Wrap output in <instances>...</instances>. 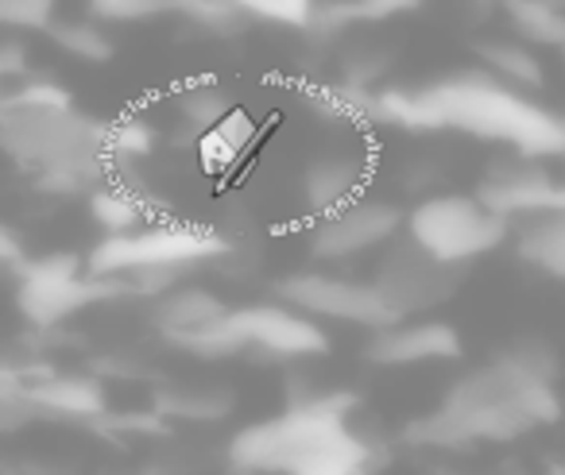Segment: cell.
Wrapping results in <instances>:
<instances>
[{
	"mask_svg": "<svg viewBox=\"0 0 565 475\" xmlns=\"http://www.w3.org/2000/svg\"><path fill=\"white\" fill-rule=\"evenodd\" d=\"M89 217L102 233H128L148 225V197L125 182H94L89 186Z\"/></svg>",
	"mask_w": 565,
	"mask_h": 475,
	"instance_id": "19",
	"label": "cell"
},
{
	"mask_svg": "<svg viewBox=\"0 0 565 475\" xmlns=\"http://www.w3.org/2000/svg\"><path fill=\"white\" fill-rule=\"evenodd\" d=\"M28 398L35 402V410H47L74 421H97L109 413V395H105L102 379L82 371L28 375Z\"/></svg>",
	"mask_w": 565,
	"mask_h": 475,
	"instance_id": "15",
	"label": "cell"
},
{
	"mask_svg": "<svg viewBox=\"0 0 565 475\" xmlns=\"http://www.w3.org/2000/svg\"><path fill=\"white\" fill-rule=\"evenodd\" d=\"M236 240L210 225L194 220H156L128 228V233H105L97 248H89L86 271L102 279H120L132 271H190L198 263H221Z\"/></svg>",
	"mask_w": 565,
	"mask_h": 475,
	"instance_id": "5",
	"label": "cell"
},
{
	"mask_svg": "<svg viewBox=\"0 0 565 475\" xmlns=\"http://www.w3.org/2000/svg\"><path fill=\"white\" fill-rule=\"evenodd\" d=\"M58 0H0V28L17 32H47Z\"/></svg>",
	"mask_w": 565,
	"mask_h": 475,
	"instance_id": "28",
	"label": "cell"
},
{
	"mask_svg": "<svg viewBox=\"0 0 565 475\" xmlns=\"http://www.w3.org/2000/svg\"><path fill=\"white\" fill-rule=\"evenodd\" d=\"M0 105H71V94H66L63 86H55V82H28V86H20L17 94H4L0 97Z\"/></svg>",
	"mask_w": 565,
	"mask_h": 475,
	"instance_id": "31",
	"label": "cell"
},
{
	"mask_svg": "<svg viewBox=\"0 0 565 475\" xmlns=\"http://www.w3.org/2000/svg\"><path fill=\"white\" fill-rule=\"evenodd\" d=\"M519 40L534 47H565V9L550 0H500Z\"/></svg>",
	"mask_w": 565,
	"mask_h": 475,
	"instance_id": "21",
	"label": "cell"
},
{
	"mask_svg": "<svg viewBox=\"0 0 565 475\" xmlns=\"http://www.w3.org/2000/svg\"><path fill=\"white\" fill-rule=\"evenodd\" d=\"M562 71H565V47H562Z\"/></svg>",
	"mask_w": 565,
	"mask_h": 475,
	"instance_id": "35",
	"label": "cell"
},
{
	"mask_svg": "<svg viewBox=\"0 0 565 475\" xmlns=\"http://www.w3.org/2000/svg\"><path fill=\"white\" fill-rule=\"evenodd\" d=\"M35 402L28 398V390L20 387H0V433H17L32 421Z\"/></svg>",
	"mask_w": 565,
	"mask_h": 475,
	"instance_id": "29",
	"label": "cell"
},
{
	"mask_svg": "<svg viewBox=\"0 0 565 475\" xmlns=\"http://www.w3.org/2000/svg\"><path fill=\"white\" fill-rule=\"evenodd\" d=\"M256 140H259L256 117H252L248 109H241V105H233L217 125L198 132V143H194L198 166H202L210 179H225V174H233L236 166L244 163V155L256 148Z\"/></svg>",
	"mask_w": 565,
	"mask_h": 475,
	"instance_id": "17",
	"label": "cell"
},
{
	"mask_svg": "<svg viewBox=\"0 0 565 475\" xmlns=\"http://www.w3.org/2000/svg\"><path fill=\"white\" fill-rule=\"evenodd\" d=\"M461 356V333L449 321H418L399 317L384 328H372V341L364 359L376 367H418V364H446Z\"/></svg>",
	"mask_w": 565,
	"mask_h": 475,
	"instance_id": "14",
	"label": "cell"
},
{
	"mask_svg": "<svg viewBox=\"0 0 565 475\" xmlns=\"http://www.w3.org/2000/svg\"><path fill=\"white\" fill-rule=\"evenodd\" d=\"M477 194L492 205L503 217H531V213L546 209H565V182H557L554 174L542 166V159L534 155H511L495 159L488 166L484 182L477 186Z\"/></svg>",
	"mask_w": 565,
	"mask_h": 475,
	"instance_id": "13",
	"label": "cell"
},
{
	"mask_svg": "<svg viewBox=\"0 0 565 475\" xmlns=\"http://www.w3.org/2000/svg\"><path fill=\"white\" fill-rule=\"evenodd\" d=\"M244 12V20H259V24H279L291 32H310L322 0H233Z\"/></svg>",
	"mask_w": 565,
	"mask_h": 475,
	"instance_id": "25",
	"label": "cell"
},
{
	"mask_svg": "<svg viewBox=\"0 0 565 475\" xmlns=\"http://www.w3.org/2000/svg\"><path fill=\"white\" fill-rule=\"evenodd\" d=\"M369 120L411 132H465L519 155L565 159V112L539 105L526 89L488 66L457 71L415 89H372Z\"/></svg>",
	"mask_w": 565,
	"mask_h": 475,
	"instance_id": "1",
	"label": "cell"
},
{
	"mask_svg": "<svg viewBox=\"0 0 565 475\" xmlns=\"http://www.w3.org/2000/svg\"><path fill=\"white\" fill-rule=\"evenodd\" d=\"M461 279H465V267L430 256L407 233H399L387 244L384 259H380L376 274H372L380 294L387 298V305L399 317H418V313L438 310L441 302H449L457 294Z\"/></svg>",
	"mask_w": 565,
	"mask_h": 475,
	"instance_id": "10",
	"label": "cell"
},
{
	"mask_svg": "<svg viewBox=\"0 0 565 475\" xmlns=\"http://www.w3.org/2000/svg\"><path fill=\"white\" fill-rule=\"evenodd\" d=\"M105 128L74 105H0V148L47 194H78L102 182Z\"/></svg>",
	"mask_w": 565,
	"mask_h": 475,
	"instance_id": "4",
	"label": "cell"
},
{
	"mask_svg": "<svg viewBox=\"0 0 565 475\" xmlns=\"http://www.w3.org/2000/svg\"><path fill=\"white\" fill-rule=\"evenodd\" d=\"M236 328H241L244 352H259L267 359L282 364H299L330 352V336L318 325V317L295 310L291 302H256L236 310Z\"/></svg>",
	"mask_w": 565,
	"mask_h": 475,
	"instance_id": "11",
	"label": "cell"
},
{
	"mask_svg": "<svg viewBox=\"0 0 565 475\" xmlns=\"http://www.w3.org/2000/svg\"><path fill=\"white\" fill-rule=\"evenodd\" d=\"M24 244L17 240V236L9 233V228L0 225V267H20L24 263Z\"/></svg>",
	"mask_w": 565,
	"mask_h": 475,
	"instance_id": "32",
	"label": "cell"
},
{
	"mask_svg": "<svg viewBox=\"0 0 565 475\" xmlns=\"http://www.w3.org/2000/svg\"><path fill=\"white\" fill-rule=\"evenodd\" d=\"M86 9L102 24H143L171 12V0H86Z\"/></svg>",
	"mask_w": 565,
	"mask_h": 475,
	"instance_id": "26",
	"label": "cell"
},
{
	"mask_svg": "<svg viewBox=\"0 0 565 475\" xmlns=\"http://www.w3.org/2000/svg\"><path fill=\"white\" fill-rule=\"evenodd\" d=\"M353 395L291 398L279 418H264L228 441V464L236 472L282 475H361L376 467V449L349 425Z\"/></svg>",
	"mask_w": 565,
	"mask_h": 475,
	"instance_id": "2",
	"label": "cell"
},
{
	"mask_svg": "<svg viewBox=\"0 0 565 475\" xmlns=\"http://www.w3.org/2000/svg\"><path fill=\"white\" fill-rule=\"evenodd\" d=\"M17 305L35 328H58L74 313L89 310L97 302L120 298L125 287L117 279L86 271V259L78 256H43L24 259L17 267Z\"/></svg>",
	"mask_w": 565,
	"mask_h": 475,
	"instance_id": "7",
	"label": "cell"
},
{
	"mask_svg": "<svg viewBox=\"0 0 565 475\" xmlns=\"http://www.w3.org/2000/svg\"><path fill=\"white\" fill-rule=\"evenodd\" d=\"M47 35L51 43H55L63 55L78 58V63H109L113 55H117V43H113V35L105 32L102 20H51L47 24Z\"/></svg>",
	"mask_w": 565,
	"mask_h": 475,
	"instance_id": "22",
	"label": "cell"
},
{
	"mask_svg": "<svg viewBox=\"0 0 565 475\" xmlns=\"http://www.w3.org/2000/svg\"><path fill=\"white\" fill-rule=\"evenodd\" d=\"M407 225V213L392 202L380 197H356L345 209L318 217L315 233H310V256L322 263H341V259H356L364 251L387 248Z\"/></svg>",
	"mask_w": 565,
	"mask_h": 475,
	"instance_id": "12",
	"label": "cell"
},
{
	"mask_svg": "<svg viewBox=\"0 0 565 475\" xmlns=\"http://www.w3.org/2000/svg\"><path fill=\"white\" fill-rule=\"evenodd\" d=\"M480 63L488 66L492 74H500L503 82H511V86L526 89V94H539L542 86H546V71H542L539 55L531 51V43L526 40H492V43H480L477 47Z\"/></svg>",
	"mask_w": 565,
	"mask_h": 475,
	"instance_id": "20",
	"label": "cell"
},
{
	"mask_svg": "<svg viewBox=\"0 0 565 475\" xmlns=\"http://www.w3.org/2000/svg\"><path fill=\"white\" fill-rule=\"evenodd\" d=\"M403 233L446 263L469 267L511 236V217L495 213L480 194H434L407 213Z\"/></svg>",
	"mask_w": 565,
	"mask_h": 475,
	"instance_id": "6",
	"label": "cell"
},
{
	"mask_svg": "<svg viewBox=\"0 0 565 475\" xmlns=\"http://www.w3.org/2000/svg\"><path fill=\"white\" fill-rule=\"evenodd\" d=\"M557 418H562V398L554 379L526 371L511 352H503L495 364L457 379L438 410L415 421L407 433L418 444L457 449L472 441H515L526 429L550 425Z\"/></svg>",
	"mask_w": 565,
	"mask_h": 475,
	"instance_id": "3",
	"label": "cell"
},
{
	"mask_svg": "<svg viewBox=\"0 0 565 475\" xmlns=\"http://www.w3.org/2000/svg\"><path fill=\"white\" fill-rule=\"evenodd\" d=\"M156 410L167 418H182V421H217L233 410V398L225 390H194V387H179V390H163L156 398Z\"/></svg>",
	"mask_w": 565,
	"mask_h": 475,
	"instance_id": "24",
	"label": "cell"
},
{
	"mask_svg": "<svg viewBox=\"0 0 565 475\" xmlns=\"http://www.w3.org/2000/svg\"><path fill=\"white\" fill-rule=\"evenodd\" d=\"M275 298L291 302L295 310L310 313L318 321H338L353 328H384L399 321V313L387 305L372 279H345L330 271H295L275 282Z\"/></svg>",
	"mask_w": 565,
	"mask_h": 475,
	"instance_id": "9",
	"label": "cell"
},
{
	"mask_svg": "<svg viewBox=\"0 0 565 475\" xmlns=\"http://www.w3.org/2000/svg\"><path fill=\"white\" fill-rule=\"evenodd\" d=\"M12 74H24V51L17 43H0V82Z\"/></svg>",
	"mask_w": 565,
	"mask_h": 475,
	"instance_id": "33",
	"label": "cell"
},
{
	"mask_svg": "<svg viewBox=\"0 0 565 475\" xmlns=\"http://www.w3.org/2000/svg\"><path fill=\"white\" fill-rule=\"evenodd\" d=\"M550 4H557V9H565V0H550Z\"/></svg>",
	"mask_w": 565,
	"mask_h": 475,
	"instance_id": "34",
	"label": "cell"
},
{
	"mask_svg": "<svg viewBox=\"0 0 565 475\" xmlns=\"http://www.w3.org/2000/svg\"><path fill=\"white\" fill-rule=\"evenodd\" d=\"M515 251L534 271L565 282V209L523 217V228L515 233Z\"/></svg>",
	"mask_w": 565,
	"mask_h": 475,
	"instance_id": "18",
	"label": "cell"
},
{
	"mask_svg": "<svg viewBox=\"0 0 565 475\" xmlns=\"http://www.w3.org/2000/svg\"><path fill=\"white\" fill-rule=\"evenodd\" d=\"M151 328L171 348H182L202 359H221L244 352L233 305H225L213 290L186 279L151 298Z\"/></svg>",
	"mask_w": 565,
	"mask_h": 475,
	"instance_id": "8",
	"label": "cell"
},
{
	"mask_svg": "<svg viewBox=\"0 0 565 475\" xmlns=\"http://www.w3.org/2000/svg\"><path fill=\"white\" fill-rule=\"evenodd\" d=\"M426 0H349V12L356 20H392V17H407V12L423 9Z\"/></svg>",
	"mask_w": 565,
	"mask_h": 475,
	"instance_id": "30",
	"label": "cell"
},
{
	"mask_svg": "<svg viewBox=\"0 0 565 475\" xmlns=\"http://www.w3.org/2000/svg\"><path fill=\"white\" fill-rule=\"evenodd\" d=\"M151 148H156V132H151V125H143V120L128 117L105 128V151H109V155L143 159V155H151Z\"/></svg>",
	"mask_w": 565,
	"mask_h": 475,
	"instance_id": "27",
	"label": "cell"
},
{
	"mask_svg": "<svg viewBox=\"0 0 565 475\" xmlns=\"http://www.w3.org/2000/svg\"><path fill=\"white\" fill-rule=\"evenodd\" d=\"M369 179V166L356 155H318L315 163L302 171V205H307L310 217H330V213L345 209L349 202H356Z\"/></svg>",
	"mask_w": 565,
	"mask_h": 475,
	"instance_id": "16",
	"label": "cell"
},
{
	"mask_svg": "<svg viewBox=\"0 0 565 475\" xmlns=\"http://www.w3.org/2000/svg\"><path fill=\"white\" fill-rule=\"evenodd\" d=\"M228 109H233V97H228V89L221 86L217 78H194L179 89V117L186 120L194 132L213 128Z\"/></svg>",
	"mask_w": 565,
	"mask_h": 475,
	"instance_id": "23",
	"label": "cell"
}]
</instances>
